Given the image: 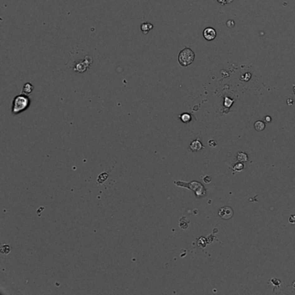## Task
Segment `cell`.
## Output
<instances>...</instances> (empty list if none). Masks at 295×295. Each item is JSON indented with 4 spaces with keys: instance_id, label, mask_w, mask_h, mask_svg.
Here are the masks:
<instances>
[{
    "instance_id": "6da1fadb",
    "label": "cell",
    "mask_w": 295,
    "mask_h": 295,
    "mask_svg": "<svg viewBox=\"0 0 295 295\" xmlns=\"http://www.w3.org/2000/svg\"><path fill=\"white\" fill-rule=\"evenodd\" d=\"M30 99L23 94H19L16 96L13 100V106H12V113L14 114L22 113L24 110L29 107L30 106Z\"/></svg>"
},
{
    "instance_id": "7a4b0ae2",
    "label": "cell",
    "mask_w": 295,
    "mask_h": 295,
    "mask_svg": "<svg viewBox=\"0 0 295 295\" xmlns=\"http://www.w3.org/2000/svg\"><path fill=\"white\" fill-rule=\"evenodd\" d=\"M195 59V53L189 48L183 49L178 55V62L183 67L190 65Z\"/></svg>"
},
{
    "instance_id": "3957f363",
    "label": "cell",
    "mask_w": 295,
    "mask_h": 295,
    "mask_svg": "<svg viewBox=\"0 0 295 295\" xmlns=\"http://www.w3.org/2000/svg\"><path fill=\"white\" fill-rule=\"evenodd\" d=\"M91 64H92V58L90 57L89 55H87L83 61L75 64V68H74V69L75 70L76 72L82 73V72H85L86 70L91 66Z\"/></svg>"
},
{
    "instance_id": "277c9868",
    "label": "cell",
    "mask_w": 295,
    "mask_h": 295,
    "mask_svg": "<svg viewBox=\"0 0 295 295\" xmlns=\"http://www.w3.org/2000/svg\"><path fill=\"white\" fill-rule=\"evenodd\" d=\"M219 216L221 218V219H225V220H228V219H230V218L232 217V216H233V210L229 207V206H225V207H222L219 210Z\"/></svg>"
},
{
    "instance_id": "5b68a950",
    "label": "cell",
    "mask_w": 295,
    "mask_h": 295,
    "mask_svg": "<svg viewBox=\"0 0 295 295\" xmlns=\"http://www.w3.org/2000/svg\"><path fill=\"white\" fill-rule=\"evenodd\" d=\"M216 31H215V29L213 28L208 27L203 31V37L207 41H212L216 38Z\"/></svg>"
},
{
    "instance_id": "8992f818",
    "label": "cell",
    "mask_w": 295,
    "mask_h": 295,
    "mask_svg": "<svg viewBox=\"0 0 295 295\" xmlns=\"http://www.w3.org/2000/svg\"><path fill=\"white\" fill-rule=\"evenodd\" d=\"M152 28H153V25L150 23H143L141 24V31L145 35H146Z\"/></svg>"
},
{
    "instance_id": "52a82bcc",
    "label": "cell",
    "mask_w": 295,
    "mask_h": 295,
    "mask_svg": "<svg viewBox=\"0 0 295 295\" xmlns=\"http://www.w3.org/2000/svg\"><path fill=\"white\" fill-rule=\"evenodd\" d=\"M33 88H34V87L32 86L31 83L30 82H28L26 84H24L23 88V93L24 94H29V93H31L32 91H33Z\"/></svg>"
},
{
    "instance_id": "ba28073f",
    "label": "cell",
    "mask_w": 295,
    "mask_h": 295,
    "mask_svg": "<svg viewBox=\"0 0 295 295\" xmlns=\"http://www.w3.org/2000/svg\"><path fill=\"white\" fill-rule=\"evenodd\" d=\"M202 147V144H201L200 141H198V140H195V141H193V142L191 143V145H190V149H191L192 151H195L200 150Z\"/></svg>"
},
{
    "instance_id": "9c48e42d",
    "label": "cell",
    "mask_w": 295,
    "mask_h": 295,
    "mask_svg": "<svg viewBox=\"0 0 295 295\" xmlns=\"http://www.w3.org/2000/svg\"><path fill=\"white\" fill-rule=\"evenodd\" d=\"M255 129L256 131H258V132L263 131L265 129V123L263 121H256V122L255 123Z\"/></svg>"
},
{
    "instance_id": "30bf717a",
    "label": "cell",
    "mask_w": 295,
    "mask_h": 295,
    "mask_svg": "<svg viewBox=\"0 0 295 295\" xmlns=\"http://www.w3.org/2000/svg\"><path fill=\"white\" fill-rule=\"evenodd\" d=\"M237 159L238 161H241V162H246L248 160V155L245 154L244 152H239L237 155Z\"/></svg>"
},
{
    "instance_id": "8fae6325",
    "label": "cell",
    "mask_w": 295,
    "mask_h": 295,
    "mask_svg": "<svg viewBox=\"0 0 295 295\" xmlns=\"http://www.w3.org/2000/svg\"><path fill=\"white\" fill-rule=\"evenodd\" d=\"M180 119L182 120L183 122L188 123V122H190V120H191V116H190L189 113H183V114H182V115L180 116Z\"/></svg>"
},
{
    "instance_id": "7c38bea8",
    "label": "cell",
    "mask_w": 295,
    "mask_h": 295,
    "mask_svg": "<svg viewBox=\"0 0 295 295\" xmlns=\"http://www.w3.org/2000/svg\"><path fill=\"white\" fill-rule=\"evenodd\" d=\"M10 247L8 246V245H3L2 246V248H1V253L2 254H4V255H7L8 253L10 252Z\"/></svg>"
},
{
    "instance_id": "4fadbf2b",
    "label": "cell",
    "mask_w": 295,
    "mask_h": 295,
    "mask_svg": "<svg viewBox=\"0 0 295 295\" xmlns=\"http://www.w3.org/2000/svg\"><path fill=\"white\" fill-rule=\"evenodd\" d=\"M243 164H236L235 166H234V170L235 171H241L243 169Z\"/></svg>"
},
{
    "instance_id": "5bb4252c",
    "label": "cell",
    "mask_w": 295,
    "mask_h": 295,
    "mask_svg": "<svg viewBox=\"0 0 295 295\" xmlns=\"http://www.w3.org/2000/svg\"><path fill=\"white\" fill-rule=\"evenodd\" d=\"M288 221H289V222H290L291 224L295 225V215H292L291 216L289 217V219H288Z\"/></svg>"
},
{
    "instance_id": "9a60e30c",
    "label": "cell",
    "mask_w": 295,
    "mask_h": 295,
    "mask_svg": "<svg viewBox=\"0 0 295 295\" xmlns=\"http://www.w3.org/2000/svg\"><path fill=\"white\" fill-rule=\"evenodd\" d=\"M209 145H210V146H211V145H212V146H216V142L213 141V140H212V141H209Z\"/></svg>"
},
{
    "instance_id": "2e32d148",
    "label": "cell",
    "mask_w": 295,
    "mask_h": 295,
    "mask_svg": "<svg viewBox=\"0 0 295 295\" xmlns=\"http://www.w3.org/2000/svg\"><path fill=\"white\" fill-rule=\"evenodd\" d=\"M265 121H267V122H271V118L269 116H266L265 117Z\"/></svg>"
},
{
    "instance_id": "e0dca14e",
    "label": "cell",
    "mask_w": 295,
    "mask_h": 295,
    "mask_svg": "<svg viewBox=\"0 0 295 295\" xmlns=\"http://www.w3.org/2000/svg\"><path fill=\"white\" fill-rule=\"evenodd\" d=\"M204 181L206 183H209L210 181V177H205V178H204Z\"/></svg>"
},
{
    "instance_id": "ac0fdd59",
    "label": "cell",
    "mask_w": 295,
    "mask_h": 295,
    "mask_svg": "<svg viewBox=\"0 0 295 295\" xmlns=\"http://www.w3.org/2000/svg\"><path fill=\"white\" fill-rule=\"evenodd\" d=\"M288 104H289V105H290V106H291L292 104H293V101H292V100H288Z\"/></svg>"
},
{
    "instance_id": "d6986e66",
    "label": "cell",
    "mask_w": 295,
    "mask_h": 295,
    "mask_svg": "<svg viewBox=\"0 0 295 295\" xmlns=\"http://www.w3.org/2000/svg\"><path fill=\"white\" fill-rule=\"evenodd\" d=\"M294 93H295V88H294Z\"/></svg>"
}]
</instances>
